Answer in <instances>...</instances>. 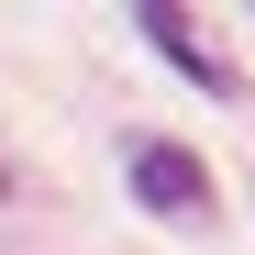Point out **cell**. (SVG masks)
Masks as SVG:
<instances>
[{
  "instance_id": "7a4b0ae2",
  "label": "cell",
  "mask_w": 255,
  "mask_h": 255,
  "mask_svg": "<svg viewBox=\"0 0 255 255\" xmlns=\"http://www.w3.org/2000/svg\"><path fill=\"white\" fill-rule=\"evenodd\" d=\"M133 33H144V45H155L166 67H178V78H189V89H211V100H222V89H233V78H222V56H211V45H200V22L178 11V0H144V11H133Z\"/></svg>"
},
{
  "instance_id": "6da1fadb",
  "label": "cell",
  "mask_w": 255,
  "mask_h": 255,
  "mask_svg": "<svg viewBox=\"0 0 255 255\" xmlns=\"http://www.w3.org/2000/svg\"><path fill=\"white\" fill-rule=\"evenodd\" d=\"M122 178H133V211H155V222H211V166H200V144L144 133L133 155H122Z\"/></svg>"
}]
</instances>
